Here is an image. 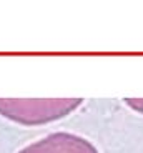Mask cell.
<instances>
[{
    "label": "cell",
    "mask_w": 143,
    "mask_h": 153,
    "mask_svg": "<svg viewBox=\"0 0 143 153\" xmlns=\"http://www.w3.org/2000/svg\"><path fill=\"white\" fill-rule=\"evenodd\" d=\"M19 153H98L90 140L70 131H53L30 145L19 150Z\"/></svg>",
    "instance_id": "cell-2"
},
{
    "label": "cell",
    "mask_w": 143,
    "mask_h": 153,
    "mask_svg": "<svg viewBox=\"0 0 143 153\" xmlns=\"http://www.w3.org/2000/svg\"><path fill=\"white\" fill-rule=\"evenodd\" d=\"M125 103L138 113H143V98H125Z\"/></svg>",
    "instance_id": "cell-3"
},
{
    "label": "cell",
    "mask_w": 143,
    "mask_h": 153,
    "mask_svg": "<svg viewBox=\"0 0 143 153\" xmlns=\"http://www.w3.org/2000/svg\"><path fill=\"white\" fill-rule=\"evenodd\" d=\"M82 102V98H0V115L20 125H43L67 117Z\"/></svg>",
    "instance_id": "cell-1"
}]
</instances>
